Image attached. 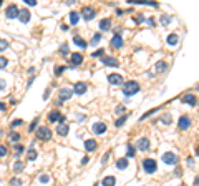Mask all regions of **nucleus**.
<instances>
[{"label": "nucleus", "instance_id": "nucleus-17", "mask_svg": "<svg viewBox=\"0 0 199 186\" xmlns=\"http://www.w3.org/2000/svg\"><path fill=\"white\" fill-rule=\"evenodd\" d=\"M18 18H20V22H22V23H28V22H30V12H28L27 9L18 10Z\"/></svg>", "mask_w": 199, "mask_h": 186}, {"label": "nucleus", "instance_id": "nucleus-28", "mask_svg": "<svg viewBox=\"0 0 199 186\" xmlns=\"http://www.w3.org/2000/svg\"><path fill=\"white\" fill-rule=\"evenodd\" d=\"M178 42H179V37H178L176 34H171V35L168 37V43L171 45V47H174V45H176Z\"/></svg>", "mask_w": 199, "mask_h": 186}, {"label": "nucleus", "instance_id": "nucleus-9", "mask_svg": "<svg viewBox=\"0 0 199 186\" xmlns=\"http://www.w3.org/2000/svg\"><path fill=\"white\" fill-rule=\"evenodd\" d=\"M82 14H83V18L86 20V22H90V20H93V18H95V15H96V10L93 9V7H83Z\"/></svg>", "mask_w": 199, "mask_h": 186}, {"label": "nucleus", "instance_id": "nucleus-34", "mask_svg": "<svg viewBox=\"0 0 199 186\" xmlns=\"http://www.w3.org/2000/svg\"><path fill=\"white\" fill-rule=\"evenodd\" d=\"M70 22L73 23V25L78 23V14H76V12H71V14H70Z\"/></svg>", "mask_w": 199, "mask_h": 186}, {"label": "nucleus", "instance_id": "nucleus-16", "mask_svg": "<svg viewBox=\"0 0 199 186\" xmlns=\"http://www.w3.org/2000/svg\"><path fill=\"white\" fill-rule=\"evenodd\" d=\"M105 131H106V125H105L103 121H98L93 125V133L95 135H103Z\"/></svg>", "mask_w": 199, "mask_h": 186}, {"label": "nucleus", "instance_id": "nucleus-23", "mask_svg": "<svg viewBox=\"0 0 199 186\" xmlns=\"http://www.w3.org/2000/svg\"><path fill=\"white\" fill-rule=\"evenodd\" d=\"M96 141L95 140H85V148H86V151H95L96 150Z\"/></svg>", "mask_w": 199, "mask_h": 186}, {"label": "nucleus", "instance_id": "nucleus-4", "mask_svg": "<svg viewBox=\"0 0 199 186\" xmlns=\"http://www.w3.org/2000/svg\"><path fill=\"white\" fill-rule=\"evenodd\" d=\"M36 138L42 140V141H48V140L52 138V131H50V128H47V126H40L38 130H36Z\"/></svg>", "mask_w": 199, "mask_h": 186}, {"label": "nucleus", "instance_id": "nucleus-54", "mask_svg": "<svg viewBox=\"0 0 199 186\" xmlns=\"http://www.w3.org/2000/svg\"><path fill=\"white\" fill-rule=\"evenodd\" d=\"M48 97H50V88L45 90V95H43V100H48Z\"/></svg>", "mask_w": 199, "mask_h": 186}, {"label": "nucleus", "instance_id": "nucleus-20", "mask_svg": "<svg viewBox=\"0 0 199 186\" xmlns=\"http://www.w3.org/2000/svg\"><path fill=\"white\" fill-rule=\"evenodd\" d=\"M166 68H168V63H166L164 60H159V61L154 63V70H156V73H163Z\"/></svg>", "mask_w": 199, "mask_h": 186}, {"label": "nucleus", "instance_id": "nucleus-40", "mask_svg": "<svg viewBox=\"0 0 199 186\" xmlns=\"http://www.w3.org/2000/svg\"><path fill=\"white\" fill-rule=\"evenodd\" d=\"M23 125V120L22 118H17V120H13L12 121V128H17V126H22Z\"/></svg>", "mask_w": 199, "mask_h": 186}, {"label": "nucleus", "instance_id": "nucleus-33", "mask_svg": "<svg viewBox=\"0 0 199 186\" xmlns=\"http://www.w3.org/2000/svg\"><path fill=\"white\" fill-rule=\"evenodd\" d=\"M60 53H62V57H68L70 53H68V43H63L62 47H60Z\"/></svg>", "mask_w": 199, "mask_h": 186}, {"label": "nucleus", "instance_id": "nucleus-5", "mask_svg": "<svg viewBox=\"0 0 199 186\" xmlns=\"http://www.w3.org/2000/svg\"><path fill=\"white\" fill-rule=\"evenodd\" d=\"M163 163L169 164V166H174V164H178V156L173 151H166L163 155Z\"/></svg>", "mask_w": 199, "mask_h": 186}, {"label": "nucleus", "instance_id": "nucleus-38", "mask_svg": "<svg viewBox=\"0 0 199 186\" xmlns=\"http://www.w3.org/2000/svg\"><path fill=\"white\" fill-rule=\"evenodd\" d=\"M161 121H163L164 125H169V123H171V115H169V113L163 115V118H161Z\"/></svg>", "mask_w": 199, "mask_h": 186}, {"label": "nucleus", "instance_id": "nucleus-8", "mask_svg": "<svg viewBox=\"0 0 199 186\" xmlns=\"http://www.w3.org/2000/svg\"><path fill=\"white\" fill-rule=\"evenodd\" d=\"M5 17L7 18H15V17H18V7L15 5V3H10L9 7H7V10H5Z\"/></svg>", "mask_w": 199, "mask_h": 186}, {"label": "nucleus", "instance_id": "nucleus-46", "mask_svg": "<svg viewBox=\"0 0 199 186\" xmlns=\"http://www.w3.org/2000/svg\"><path fill=\"white\" fill-rule=\"evenodd\" d=\"M158 111V108H153V110H149V111H146V113L143 115V117H141V120H144V118H148L149 115H153V113H156Z\"/></svg>", "mask_w": 199, "mask_h": 186}, {"label": "nucleus", "instance_id": "nucleus-47", "mask_svg": "<svg viewBox=\"0 0 199 186\" xmlns=\"http://www.w3.org/2000/svg\"><path fill=\"white\" fill-rule=\"evenodd\" d=\"M7 153H9V150H7V148L3 146V144H0V156L3 158V156H7Z\"/></svg>", "mask_w": 199, "mask_h": 186}, {"label": "nucleus", "instance_id": "nucleus-61", "mask_svg": "<svg viewBox=\"0 0 199 186\" xmlns=\"http://www.w3.org/2000/svg\"><path fill=\"white\" fill-rule=\"evenodd\" d=\"M181 186H186V184H181Z\"/></svg>", "mask_w": 199, "mask_h": 186}, {"label": "nucleus", "instance_id": "nucleus-22", "mask_svg": "<svg viewBox=\"0 0 199 186\" xmlns=\"http://www.w3.org/2000/svg\"><path fill=\"white\" fill-rule=\"evenodd\" d=\"M103 186H115L116 184V178L115 176H105L103 181H101Z\"/></svg>", "mask_w": 199, "mask_h": 186}, {"label": "nucleus", "instance_id": "nucleus-12", "mask_svg": "<svg viewBox=\"0 0 199 186\" xmlns=\"http://www.w3.org/2000/svg\"><path fill=\"white\" fill-rule=\"evenodd\" d=\"M182 101L188 103L189 106H196L197 98H196V95H193V93H186V95H182Z\"/></svg>", "mask_w": 199, "mask_h": 186}, {"label": "nucleus", "instance_id": "nucleus-29", "mask_svg": "<svg viewBox=\"0 0 199 186\" xmlns=\"http://www.w3.org/2000/svg\"><path fill=\"white\" fill-rule=\"evenodd\" d=\"M23 168H25V161H17V163L13 164V171L15 173H20Z\"/></svg>", "mask_w": 199, "mask_h": 186}, {"label": "nucleus", "instance_id": "nucleus-2", "mask_svg": "<svg viewBox=\"0 0 199 186\" xmlns=\"http://www.w3.org/2000/svg\"><path fill=\"white\" fill-rule=\"evenodd\" d=\"M143 169L148 175H153V173H156V169H158V163H156V160H153V158H146L143 160Z\"/></svg>", "mask_w": 199, "mask_h": 186}, {"label": "nucleus", "instance_id": "nucleus-59", "mask_svg": "<svg viewBox=\"0 0 199 186\" xmlns=\"http://www.w3.org/2000/svg\"><path fill=\"white\" fill-rule=\"evenodd\" d=\"M0 110H5V103L3 101H0Z\"/></svg>", "mask_w": 199, "mask_h": 186}, {"label": "nucleus", "instance_id": "nucleus-6", "mask_svg": "<svg viewBox=\"0 0 199 186\" xmlns=\"http://www.w3.org/2000/svg\"><path fill=\"white\" fill-rule=\"evenodd\" d=\"M60 97H58V103H63L67 100H70V98L73 97V90L70 88H60Z\"/></svg>", "mask_w": 199, "mask_h": 186}, {"label": "nucleus", "instance_id": "nucleus-42", "mask_svg": "<svg viewBox=\"0 0 199 186\" xmlns=\"http://www.w3.org/2000/svg\"><path fill=\"white\" fill-rule=\"evenodd\" d=\"M10 140H12V141H18V140H20V133L12 131V133H10Z\"/></svg>", "mask_w": 199, "mask_h": 186}, {"label": "nucleus", "instance_id": "nucleus-21", "mask_svg": "<svg viewBox=\"0 0 199 186\" xmlns=\"http://www.w3.org/2000/svg\"><path fill=\"white\" fill-rule=\"evenodd\" d=\"M100 30H103V32H106V30H109L111 28V20L109 18H103V20H100Z\"/></svg>", "mask_w": 199, "mask_h": 186}, {"label": "nucleus", "instance_id": "nucleus-18", "mask_svg": "<svg viewBox=\"0 0 199 186\" xmlns=\"http://www.w3.org/2000/svg\"><path fill=\"white\" fill-rule=\"evenodd\" d=\"M101 61H103V65H108V67H118V60L113 58V57H101Z\"/></svg>", "mask_w": 199, "mask_h": 186}, {"label": "nucleus", "instance_id": "nucleus-56", "mask_svg": "<svg viewBox=\"0 0 199 186\" xmlns=\"http://www.w3.org/2000/svg\"><path fill=\"white\" fill-rule=\"evenodd\" d=\"M88 161H90V158H88V156H83V160H82V164H86Z\"/></svg>", "mask_w": 199, "mask_h": 186}, {"label": "nucleus", "instance_id": "nucleus-51", "mask_svg": "<svg viewBox=\"0 0 199 186\" xmlns=\"http://www.w3.org/2000/svg\"><path fill=\"white\" fill-rule=\"evenodd\" d=\"M135 22H136V23H143V22H144V17H143V15H140V17L135 18Z\"/></svg>", "mask_w": 199, "mask_h": 186}, {"label": "nucleus", "instance_id": "nucleus-49", "mask_svg": "<svg viewBox=\"0 0 199 186\" xmlns=\"http://www.w3.org/2000/svg\"><path fill=\"white\" fill-rule=\"evenodd\" d=\"M23 2H25L27 5H30V7H35L36 5V0H23Z\"/></svg>", "mask_w": 199, "mask_h": 186}, {"label": "nucleus", "instance_id": "nucleus-24", "mask_svg": "<svg viewBox=\"0 0 199 186\" xmlns=\"http://www.w3.org/2000/svg\"><path fill=\"white\" fill-rule=\"evenodd\" d=\"M128 164H129V163H128L126 158H120V160L116 161V168H118V169H126Z\"/></svg>", "mask_w": 199, "mask_h": 186}, {"label": "nucleus", "instance_id": "nucleus-41", "mask_svg": "<svg viewBox=\"0 0 199 186\" xmlns=\"http://www.w3.org/2000/svg\"><path fill=\"white\" fill-rule=\"evenodd\" d=\"M124 111H126V106H124V105H118L116 108H115V113H116V115L124 113Z\"/></svg>", "mask_w": 199, "mask_h": 186}, {"label": "nucleus", "instance_id": "nucleus-27", "mask_svg": "<svg viewBox=\"0 0 199 186\" xmlns=\"http://www.w3.org/2000/svg\"><path fill=\"white\" fill-rule=\"evenodd\" d=\"M129 118V115L126 113V115H123V117H120V118H118L116 120V121H115V125L118 126V128H120V126H123L124 125V123H126V120Z\"/></svg>", "mask_w": 199, "mask_h": 186}, {"label": "nucleus", "instance_id": "nucleus-58", "mask_svg": "<svg viewBox=\"0 0 199 186\" xmlns=\"http://www.w3.org/2000/svg\"><path fill=\"white\" fill-rule=\"evenodd\" d=\"M33 80H35V77H33V78H30V80H28V81H27V86H30L32 83H33Z\"/></svg>", "mask_w": 199, "mask_h": 186}, {"label": "nucleus", "instance_id": "nucleus-25", "mask_svg": "<svg viewBox=\"0 0 199 186\" xmlns=\"http://www.w3.org/2000/svg\"><path fill=\"white\" fill-rule=\"evenodd\" d=\"M73 42H75L76 45H78V47H82V48H86V42H85V40L82 38V37H78V35H75V37H73Z\"/></svg>", "mask_w": 199, "mask_h": 186}, {"label": "nucleus", "instance_id": "nucleus-52", "mask_svg": "<svg viewBox=\"0 0 199 186\" xmlns=\"http://www.w3.org/2000/svg\"><path fill=\"white\" fill-rule=\"evenodd\" d=\"M148 23H149L151 27H154V25H156V20H154L153 17H149V18H148Z\"/></svg>", "mask_w": 199, "mask_h": 186}, {"label": "nucleus", "instance_id": "nucleus-48", "mask_svg": "<svg viewBox=\"0 0 199 186\" xmlns=\"http://www.w3.org/2000/svg\"><path fill=\"white\" fill-rule=\"evenodd\" d=\"M38 180H40V183H48V181H50V176H48V175H42Z\"/></svg>", "mask_w": 199, "mask_h": 186}, {"label": "nucleus", "instance_id": "nucleus-26", "mask_svg": "<svg viewBox=\"0 0 199 186\" xmlns=\"http://www.w3.org/2000/svg\"><path fill=\"white\" fill-rule=\"evenodd\" d=\"M135 155H136V148L133 146V144H128V146H126V160L133 158Z\"/></svg>", "mask_w": 199, "mask_h": 186}, {"label": "nucleus", "instance_id": "nucleus-53", "mask_svg": "<svg viewBox=\"0 0 199 186\" xmlns=\"http://www.w3.org/2000/svg\"><path fill=\"white\" fill-rule=\"evenodd\" d=\"M188 164H189V166H194V164H196V160H193V158H188Z\"/></svg>", "mask_w": 199, "mask_h": 186}, {"label": "nucleus", "instance_id": "nucleus-1", "mask_svg": "<svg viewBox=\"0 0 199 186\" xmlns=\"http://www.w3.org/2000/svg\"><path fill=\"white\" fill-rule=\"evenodd\" d=\"M140 92V83L135 80H129L126 83H123V93L124 97H133V95H136Z\"/></svg>", "mask_w": 199, "mask_h": 186}, {"label": "nucleus", "instance_id": "nucleus-14", "mask_svg": "<svg viewBox=\"0 0 199 186\" xmlns=\"http://www.w3.org/2000/svg\"><path fill=\"white\" fill-rule=\"evenodd\" d=\"M108 81L111 85H121V83H123V77L118 75V73H109V75H108Z\"/></svg>", "mask_w": 199, "mask_h": 186}, {"label": "nucleus", "instance_id": "nucleus-39", "mask_svg": "<svg viewBox=\"0 0 199 186\" xmlns=\"http://www.w3.org/2000/svg\"><path fill=\"white\" fill-rule=\"evenodd\" d=\"M169 22H171V17H169V15H163V17H161V23H163L164 27L169 25Z\"/></svg>", "mask_w": 199, "mask_h": 186}, {"label": "nucleus", "instance_id": "nucleus-55", "mask_svg": "<svg viewBox=\"0 0 199 186\" xmlns=\"http://www.w3.org/2000/svg\"><path fill=\"white\" fill-rule=\"evenodd\" d=\"M108 158H109V151H108V153H106V155H105V156H103V161H101V163H103V164H105V163H106V160H108Z\"/></svg>", "mask_w": 199, "mask_h": 186}, {"label": "nucleus", "instance_id": "nucleus-7", "mask_svg": "<svg viewBox=\"0 0 199 186\" xmlns=\"http://www.w3.org/2000/svg\"><path fill=\"white\" fill-rule=\"evenodd\" d=\"M191 125H193V121H191V118L189 117H181L179 118V121H178V128H179L181 131H186L188 128H191Z\"/></svg>", "mask_w": 199, "mask_h": 186}, {"label": "nucleus", "instance_id": "nucleus-57", "mask_svg": "<svg viewBox=\"0 0 199 186\" xmlns=\"http://www.w3.org/2000/svg\"><path fill=\"white\" fill-rule=\"evenodd\" d=\"M182 175V169L181 168H176V176H181Z\"/></svg>", "mask_w": 199, "mask_h": 186}, {"label": "nucleus", "instance_id": "nucleus-35", "mask_svg": "<svg viewBox=\"0 0 199 186\" xmlns=\"http://www.w3.org/2000/svg\"><path fill=\"white\" fill-rule=\"evenodd\" d=\"M65 68H67V67H63V65H56V67H55V75L60 77V75L65 72Z\"/></svg>", "mask_w": 199, "mask_h": 186}, {"label": "nucleus", "instance_id": "nucleus-60", "mask_svg": "<svg viewBox=\"0 0 199 186\" xmlns=\"http://www.w3.org/2000/svg\"><path fill=\"white\" fill-rule=\"evenodd\" d=\"M93 186H98V184H93Z\"/></svg>", "mask_w": 199, "mask_h": 186}, {"label": "nucleus", "instance_id": "nucleus-3", "mask_svg": "<svg viewBox=\"0 0 199 186\" xmlns=\"http://www.w3.org/2000/svg\"><path fill=\"white\" fill-rule=\"evenodd\" d=\"M121 28H118L116 30V34L113 35V38H111V42H109V45H111V48H121L123 47V37H121Z\"/></svg>", "mask_w": 199, "mask_h": 186}, {"label": "nucleus", "instance_id": "nucleus-11", "mask_svg": "<svg viewBox=\"0 0 199 186\" xmlns=\"http://www.w3.org/2000/svg\"><path fill=\"white\" fill-rule=\"evenodd\" d=\"M48 121H52V123H56V121H65V118L60 115V111L58 110H53V111H50L48 113Z\"/></svg>", "mask_w": 199, "mask_h": 186}, {"label": "nucleus", "instance_id": "nucleus-43", "mask_svg": "<svg viewBox=\"0 0 199 186\" xmlns=\"http://www.w3.org/2000/svg\"><path fill=\"white\" fill-rule=\"evenodd\" d=\"M103 53H105V50H103V48H100V50H96L91 57H93V58H100V57H103Z\"/></svg>", "mask_w": 199, "mask_h": 186}, {"label": "nucleus", "instance_id": "nucleus-15", "mask_svg": "<svg viewBox=\"0 0 199 186\" xmlns=\"http://www.w3.org/2000/svg\"><path fill=\"white\" fill-rule=\"evenodd\" d=\"M68 131H70V128H68V125L65 121H60L58 126H56V133H58L60 136H67Z\"/></svg>", "mask_w": 199, "mask_h": 186}, {"label": "nucleus", "instance_id": "nucleus-19", "mask_svg": "<svg viewBox=\"0 0 199 186\" xmlns=\"http://www.w3.org/2000/svg\"><path fill=\"white\" fill-rule=\"evenodd\" d=\"M70 60H71V67H78V65H82V61H83V55L82 53H73Z\"/></svg>", "mask_w": 199, "mask_h": 186}, {"label": "nucleus", "instance_id": "nucleus-10", "mask_svg": "<svg viewBox=\"0 0 199 186\" xmlns=\"http://www.w3.org/2000/svg\"><path fill=\"white\" fill-rule=\"evenodd\" d=\"M86 88H88V85L85 83V81H76L75 86H73V93L75 95H85L86 93Z\"/></svg>", "mask_w": 199, "mask_h": 186}, {"label": "nucleus", "instance_id": "nucleus-44", "mask_svg": "<svg viewBox=\"0 0 199 186\" xmlns=\"http://www.w3.org/2000/svg\"><path fill=\"white\" fill-rule=\"evenodd\" d=\"M23 151H25V146H22V144H17V146H15V153H17V155H22Z\"/></svg>", "mask_w": 199, "mask_h": 186}, {"label": "nucleus", "instance_id": "nucleus-36", "mask_svg": "<svg viewBox=\"0 0 199 186\" xmlns=\"http://www.w3.org/2000/svg\"><path fill=\"white\" fill-rule=\"evenodd\" d=\"M7 65H9V60L5 57H0V70H5Z\"/></svg>", "mask_w": 199, "mask_h": 186}, {"label": "nucleus", "instance_id": "nucleus-32", "mask_svg": "<svg viewBox=\"0 0 199 186\" xmlns=\"http://www.w3.org/2000/svg\"><path fill=\"white\" fill-rule=\"evenodd\" d=\"M36 158V151L33 150V148H30V150H28V155H27V160L28 161H33Z\"/></svg>", "mask_w": 199, "mask_h": 186}, {"label": "nucleus", "instance_id": "nucleus-31", "mask_svg": "<svg viewBox=\"0 0 199 186\" xmlns=\"http://www.w3.org/2000/svg\"><path fill=\"white\" fill-rule=\"evenodd\" d=\"M101 38H103V37H101V34H100V32H98V34H95V35H93V38H91V45H98L100 42H101Z\"/></svg>", "mask_w": 199, "mask_h": 186}, {"label": "nucleus", "instance_id": "nucleus-37", "mask_svg": "<svg viewBox=\"0 0 199 186\" xmlns=\"http://www.w3.org/2000/svg\"><path fill=\"white\" fill-rule=\"evenodd\" d=\"M7 48H9V42H7V40H3V38H0V52L7 50Z\"/></svg>", "mask_w": 199, "mask_h": 186}, {"label": "nucleus", "instance_id": "nucleus-45", "mask_svg": "<svg viewBox=\"0 0 199 186\" xmlns=\"http://www.w3.org/2000/svg\"><path fill=\"white\" fill-rule=\"evenodd\" d=\"M36 125H38V118H35L33 121L30 123V126H28V130H30V131H33L35 128H36Z\"/></svg>", "mask_w": 199, "mask_h": 186}, {"label": "nucleus", "instance_id": "nucleus-30", "mask_svg": "<svg viewBox=\"0 0 199 186\" xmlns=\"http://www.w3.org/2000/svg\"><path fill=\"white\" fill-rule=\"evenodd\" d=\"M10 186H23V181L20 180V178H17V176H13L10 180Z\"/></svg>", "mask_w": 199, "mask_h": 186}, {"label": "nucleus", "instance_id": "nucleus-50", "mask_svg": "<svg viewBox=\"0 0 199 186\" xmlns=\"http://www.w3.org/2000/svg\"><path fill=\"white\" fill-rule=\"evenodd\" d=\"M5 88H7V81L0 78V90H5Z\"/></svg>", "mask_w": 199, "mask_h": 186}, {"label": "nucleus", "instance_id": "nucleus-13", "mask_svg": "<svg viewBox=\"0 0 199 186\" xmlns=\"http://www.w3.org/2000/svg\"><path fill=\"white\" fill-rule=\"evenodd\" d=\"M136 148L141 151H148L149 150V140L148 138H140L136 141Z\"/></svg>", "mask_w": 199, "mask_h": 186}]
</instances>
